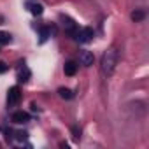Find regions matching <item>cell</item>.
<instances>
[{"label":"cell","mask_w":149,"mask_h":149,"mask_svg":"<svg viewBox=\"0 0 149 149\" xmlns=\"http://www.w3.org/2000/svg\"><path fill=\"white\" fill-rule=\"evenodd\" d=\"M19 98H21L19 88H18V86H13V88H9V91H7V105H9V107L16 105V104L19 102Z\"/></svg>","instance_id":"cell-3"},{"label":"cell","mask_w":149,"mask_h":149,"mask_svg":"<svg viewBox=\"0 0 149 149\" xmlns=\"http://www.w3.org/2000/svg\"><path fill=\"white\" fill-rule=\"evenodd\" d=\"M51 33H54V30H49V28H42L40 30V44H44L49 37H51Z\"/></svg>","instance_id":"cell-12"},{"label":"cell","mask_w":149,"mask_h":149,"mask_svg":"<svg viewBox=\"0 0 149 149\" xmlns=\"http://www.w3.org/2000/svg\"><path fill=\"white\" fill-rule=\"evenodd\" d=\"M118 65V53L116 49H109L102 56V74L105 77H111L114 74V68Z\"/></svg>","instance_id":"cell-1"},{"label":"cell","mask_w":149,"mask_h":149,"mask_svg":"<svg viewBox=\"0 0 149 149\" xmlns=\"http://www.w3.org/2000/svg\"><path fill=\"white\" fill-rule=\"evenodd\" d=\"M61 21H63L61 25H63V28H65L67 32H70V33H72L74 30H76V23H74L70 18H67V16H61Z\"/></svg>","instance_id":"cell-8"},{"label":"cell","mask_w":149,"mask_h":149,"mask_svg":"<svg viewBox=\"0 0 149 149\" xmlns=\"http://www.w3.org/2000/svg\"><path fill=\"white\" fill-rule=\"evenodd\" d=\"M58 95H60L63 100H70V98L74 97L72 90H68V88H60V90H58Z\"/></svg>","instance_id":"cell-10"},{"label":"cell","mask_w":149,"mask_h":149,"mask_svg":"<svg viewBox=\"0 0 149 149\" xmlns=\"http://www.w3.org/2000/svg\"><path fill=\"white\" fill-rule=\"evenodd\" d=\"M9 70V65L6 63V61H0V74H4V72H7Z\"/></svg>","instance_id":"cell-15"},{"label":"cell","mask_w":149,"mask_h":149,"mask_svg":"<svg viewBox=\"0 0 149 149\" xmlns=\"http://www.w3.org/2000/svg\"><path fill=\"white\" fill-rule=\"evenodd\" d=\"M11 40H13L11 33H7V32H2V30H0V44L6 46V44H9Z\"/></svg>","instance_id":"cell-13"},{"label":"cell","mask_w":149,"mask_h":149,"mask_svg":"<svg viewBox=\"0 0 149 149\" xmlns=\"http://www.w3.org/2000/svg\"><path fill=\"white\" fill-rule=\"evenodd\" d=\"M30 76H32L30 68L23 67V68H19V72H18V81H19V83H28V81H30Z\"/></svg>","instance_id":"cell-6"},{"label":"cell","mask_w":149,"mask_h":149,"mask_svg":"<svg viewBox=\"0 0 149 149\" xmlns=\"http://www.w3.org/2000/svg\"><path fill=\"white\" fill-rule=\"evenodd\" d=\"M93 37H95V32H93V28L86 26V28H81V30L77 32V37H76V39H77L81 44H86V42H90Z\"/></svg>","instance_id":"cell-2"},{"label":"cell","mask_w":149,"mask_h":149,"mask_svg":"<svg viewBox=\"0 0 149 149\" xmlns=\"http://www.w3.org/2000/svg\"><path fill=\"white\" fill-rule=\"evenodd\" d=\"M63 70H65V76H76V72H77V63H76V61H67L65 67H63Z\"/></svg>","instance_id":"cell-7"},{"label":"cell","mask_w":149,"mask_h":149,"mask_svg":"<svg viewBox=\"0 0 149 149\" xmlns=\"http://www.w3.org/2000/svg\"><path fill=\"white\" fill-rule=\"evenodd\" d=\"M16 137H18L19 140H25V139L28 137V133H26V132H18V133H16Z\"/></svg>","instance_id":"cell-16"},{"label":"cell","mask_w":149,"mask_h":149,"mask_svg":"<svg viewBox=\"0 0 149 149\" xmlns=\"http://www.w3.org/2000/svg\"><path fill=\"white\" fill-rule=\"evenodd\" d=\"M79 60H81V63L84 65V67H91L93 65V61H95V56H93V53L91 51H81L79 53Z\"/></svg>","instance_id":"cell-5"},{"label":"cell","mask_w":149,"mask_h":149,"mask_svg":"<svg viewBox=\"0 0 149 149\" xmlns=\"http://www.w3.org/2000/svg\"><path fill=\"white\" fill-rule=\"evenodd\" d=\"M144 18H146V11H142V9H137V11H133V13H132V19H133L135 23L142 21Z\"/></svg>","instance_id":"cell-9"},{"label":"cell","mask_w":149,"mask_h":149,"mask_svg":"<svg viewBox=\"0 0 149 149\" xmlns=\"http://www.w3.org/2000/svg\"><path fill=\"white\" fill-rule=\"evenodd\" d=\"M28 6H30V11H32L33 16H40V14L44 13V7H42L40 4H28Z\"/></svg>","instance_id":"cell-11"},{"label":"cell","mask_w":149,"mask_h":149,"mask_svg":"<svg viewBox=\"0 0 149 149\" xmlns=\"http://www.w3.org/2000/svg\"><path fill=\"white\" fill-rule=\"evenodd\" d=\"M72 137L76 139V140L81 139V128H79L77 125H74V126H72Z\"/></svg>","instance_id":"cell-14"},{"label":"cell","mask_w":149,"mask_h":149,"mask_svg":"<svg viewBox=\"0 0 149 149\" xmlns=\"http://www.w3.org/2000/svg\"><path fill=\"white\" fill-rule=\"evenodd\" d=\"M11 121H13V123H16V125L28 123V121H30V114H28V112H25V111H16V112L13 114Z\"/></svg>","instance_id":"cell-4"}]
</instances>
